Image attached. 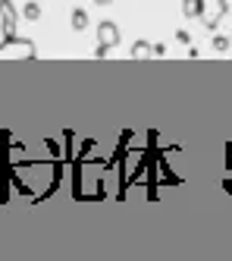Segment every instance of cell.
Here are the masks:
<instances>
[{"instance_id":"cell-1","label":"cell","mask_w":232,"mask_h":261,"mask_svg":"<svg viewBox=\"0 0 232 261\" xmlns=\"http://www.w3.org/2000/svg\"><path fill=\"white\" fill-rule=\"evenodd\" d=\"M35 60L38 57V50L28 38H16V32L13 35H4V41H0V60Z\"/></svg>"},{"instance_id":"cell-2","label":"cell","mask_w":232,"mask_h":261,"mask_svg":"<svg viewBox=\"0 0 232 261\" xmlns=\"http://www.w3.org/2000/svg\"><path fill=\"white\" fill-rule=\"evenodd\" d=\"M223 16H226V0H198V19L210 32H217Z\"/></svg>"},{"instance_id":"cell-3","label":"cell","mask_w":232,"mask_h":261,"mask_svg":"<svg viewBox=\"0 0 232 261\" xmlns=\"http://www.w3.org/2000/svg\"><path fill=\"white\" fill-rule=\"evenodd\" d=\"M116 44H120V29H116V22L104 19L98 25V47H94V57H107L110 47H116Z\"/></svg>"},{"instance_id":"cell-4","label":"cell","mask_w":232,"mask_h":261,"mask_svg":"<svg viewBox=\"0 0 232 261\" xmlns=\"http://www.w3.org/2000/svg\"><path fill=\"white\" fill-rule=\"evenodd\" d=\"M0 25H4V35L16 32V7L10 0H0Z\"/></svg>"},{"instance_id":"cell-5","label":"cell","mask_w":232,"mask_h":261,"mask_svg":"<svg viewBox=\"0 0 232 261\" xmlns=\"http://www.w3.org/2000/svg\"><path fill=\"white\" fill-rule=\"evenodd\" d=\"M151 54H154V47H151L148 41H135V44H132V57H135V60H144V57H151Z\"/></svg>"},{"instance_id":"cell-6","label":"cell","mask_w":232,"mask_h":261,"mask_svg":"<svg viewBox=\"0 0 232 261\" xmlns=\"http://www.w3.org/2000/svg\"><path fill=\"white\" fill-rule=\"evenodd\" d=\"M72 29H75V32L88 29V13H85V10H72Z\"/></svg>"},{"instance_id":"cell-7","label":"cell","mask_w":232,"mask_h":261,"mask_svg":"<svg viewBox=\"0 0 232 261\" xmlns=\"http://www.w3.org/2000/svg\"><path fill=\"white\" fill-rule=\"evenodd\" d=\"M182 16H188V19H198V0H182Z\"/></svg>"},{"instance_id":"cell-8","label":"cell","mask_w":232,"mask_h":261,"mask_svg":"<svg viewBox=\"0 0 232 261\" xmlns=\"http://www.w3.org/2000/svg\"><path fill=\"white\" fill-rule=\"evenodd\" d=\"M22 16H25V19H32V22H38V19H41V7H38V4H25Z\"/></svg>"},{"instance_id":"cell-9","label":"cell","mask_w":232,"mask_h":261,"mask_svg":"<svg viewBox=\"0 0 232 261\" xmlns=\"http://www.w3.org/2000/svg\"><path fill=\"white\" fill-rule=\"evenodd\" d=\"M229 41H232V38H223V35H217V38H214V50H217V54H223V50L229 47Z\"/></svg>"},{"instance_id":"cell-10","label":"cell","mask_w":232,"mask_h":261,"mask_svg":"<svg viewBox=\"0 0 232 261\" xmlns=\"http://www.w3.org/2000/svg\"><path fill=\"white\" fill-rule=\"evenodd\" d=\"M94 4H98V7H107V4H113V0H94Z\"/></svg>"},{"instance_id":"cell-11","label":"cell","mask_w":232,"mask_h":261,"mask_svg":"<svg viewBox=\"0 0 232 261\" xmlns=\"http://www.w3.org/2000/svg\"><path fill=\"white\" fill-rule=\"evenodd\" d=\"M229 38H232V35H229Z\"/></svg>"}]
</instances>
